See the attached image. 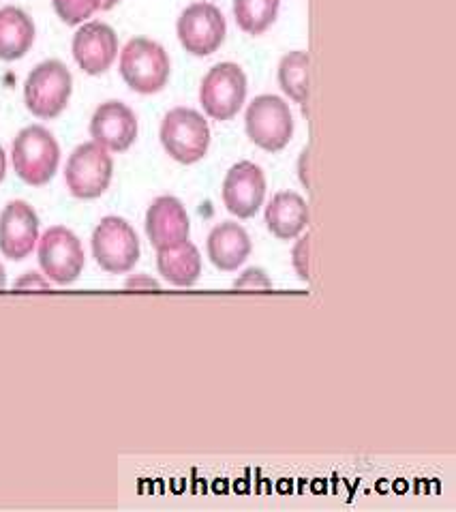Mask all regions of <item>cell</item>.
Wrapping results in <instances>:
<instances>
[{
	"label": "cell",
	"instance_id": "obj_1",
	"mask_svg": "<svg viewBox=\"0 0 456 512\" xmlns=\"http://www.w3.org/2000/svg\"><path fill=\"white\" fill-rule=\"evenodd\" d=\"M11 159L15 174L26 185L43 187L50 183L58 170L60 146L48 129L41 125H30L13 140Z\"/></svg>",
	"mask_w": 456,
	"mask_h": 512
},
{
	"label": "cell",
	"instance_id": "obj_2",
	"mask_svg": "<svg viewBox=\"0 0 456 512\" xmlns=\"http://www.w3.org/2000/svg\"><path fill=\"white\" fill-rule=\"evenodd\" d=\"M120 75L135 93H161L170 80V56L161 43L135 37L120 52Z\"/></svg>",
	"mask_w": 456,
	"mask_h": 512
},
{
	"label": "cell",
	"instance_id": "obj_3",
	"mask_svg": "<svg viewBox=\"0 0 456 512\" xmlns=\"http://www.w3.org/2000/svg\"><path fill=\"white\" fill-rule=\"evenodd\" d=\"M73 93L71 71L60 60H43L28 73L24 82V101L28 112L52 120L65 112Z\"/></svg>",
	"mask_w": 456,
	"mask_h": 512
},
{
	"label": "cell",
	"instance_id": "obj_4",
	"mask_svg": "<svg viewBox=\"0 0 456 512\" xmlns=\"http://www.w3.org/2000/svg\"><path fill=\"white\" fill-rule=\"evenodd\" d=\"M165 153L182 165L202 161L210 146V129L206 118L191 108H174L165 114L161 131Z\"/></svg>",
	"mask_w": 456,
	"mask_h": 512
},
{
	"label": "cell",
	"instance_id": "obj_5",
	"mask_svg": "<svg viewBox=\"0 0 456 512\" xmlns=\"http://www.w3.org/2000/svg\"><path fill=\"white\" fill-rule=\"evenodd\" d=\"M93 258L110 275H125L140 260V238L123 217H103L93 232Z\"/></svg>",
	"mask_w": 456,
	"mask_h": 512
},
{
	"label": "cell",
	"instance_id": "obj_6",
	"mask_svg": "<svg viewBox=\"0 0 456 512\" xmlns=\"http://www.w3.org/2000/svg\"><path fill=\"white\" fill-rule=\"evenodd\" d=\"M114 176V161L97 142H84L69 155L65 183L73 198L95 200L108 191Z\"/></svg>",
	"mask_w": 456,
	"mask_h": 512
},
{
	"label": "cell",
	"instance_id": "obj_7",
	"mask_svg": "<svg viewBox=\"0 0 456 512\" xmlns=\"http://www.w3.org/2000/svg\"><path fill=\"white\" fill-rule=\"evenodd\" d=\"M247 135L255 146L268 153H279L294 135V116L290 105L277 95L255 97L245 116Z\"/></svg>",
	"mask_w": 456,
	"mask_h": 512
},
{
	"label": "cell",
	"instance_id": "obj_8",
	"mask_svg": "<svg viewBox=\"0 0 456 512\" xmlns=\"http://www.w3.org/2000/svg\"><path fill=\"white\" fill-rule=\"evenodd\" d=\"M247 99V75L236 63H219L202 80L200 101L212 120H232Z\"/></svg>",
	"mask_w": 456,
	"mask_h": 512
},
{
	"label": "cell",
	"instance_id": "obj_9",
	"mask_svg": "<svg viewBox=\"0 0 456 512\" xmlns=\"http://www.w3.org/2000/svg\"><path fill=\"white\" fill-rule=\"evenodd\" d=\"M84 249L80 238L65 225H54L39 238V266L56 285H71L84 270Z\"/></svg>",
	"mask_w": 456,
	"mask_h": 512
},
{
	"label": "cell",
	"instance_id": "obj_10",
	"mask_svg": "<svg viewBox=\"0 0 456 512\" xmlns=\"http://www.w3.org/2000/svg\"><path fill=\"white\" fill-rule=\"evenodd\" d=\"M178 39L193 56L215 54L225 41V18L212 3H193L178 18Z\"/></svg>",
	"mask_w": 456,
	"mask_h": 512
},
{
	"label": "cell",
	"instance_id": "obj_11",
	"mask_svg": "<svg viewBox=\"0 0 456 512\" xmlns=\"http://www.w3.org/2000/svg\"><path fill=\"white\" fill-rule=\"evenodd\" d=\"M266 198V176L260 165L238 161L223 180V204L238 219H251Z\"/></svg>",
	"mask_w": 456,
	"mask_h": 512
},
{
	"label": "cell",
	"instance_id": "obj_12",
	"mask_svg": "<svg viewBox=\"0 0 456 512\" xmlns=\"http://www.w3.org/2000/svg\"><path fill=\"white\" fill-rule=\"evenodd\" d=\"M39 243V217L24 200H13L0 213V253L13 262L26 260Z\"/></svg>",
	"mask_w": 456,
	"mask_h": 512
},
{
	"label": "cell",
	"instance_id": "obj_13",
	"mask_svg": "<svg viewBox=\"0 0 456 512\" xmlns=\"http://www.w3.org/2000/svg\"><path fill=\"white\" fill-rule=\"evenodd\" d=\"M73 58L88 75H101L108 71L118 54L116 30L105 22H86L73 35Z\"/></svg>",
	"mask_w": 456,
	"mask_h": 512
},
{
	"label": "cell",
	"instance_id": "obj_14",
	"mask_svg": "<svg viewBox=\"0 0 456 512\" xmlns=\"http://www.w3.org/2000/svg\"><path fill=\"white\" fill-rule=\"evenodd\" d=\"M93 142L112 153H125L138 140V118L123 101H105L90 118Z\"/></svg>",
	"mask_w": 456,
	"mask_h": 512
},
{
	"label": "cell",
	"instance_id": "obj_15",
	"mask_svg": "<svg viewBox=\"0 0 456 512\" xmlns=\"http://www.w3.org/2000/svg\"><path fill=\"white\" fill-rule=\"evenodd\" d=\"M146 236L157 251L170 249L189 240V215L185 206L174 195H161L148 206Z\"/></svg>",
	"mask_w": 456,
	"mask_h": 512
},
{
	"label": "cell",
	"instance_id": "obj_16",
	"mask_svg": "<svg viewBox=\"0 0 456 512\" xmlns=\"http://www.w3.org/2000/svg\"><path fill=\"white\" fill-rule=\"evenodd\" d=\"M206 249L212 266L223 270V273H234L236 268L247 262L253 245L242 225L234 221H223L208 234Z\"/></svg>",
	"mask_w": 456,
	"mask_h": 512
},
{
	"label": "cell",
	"instance_id": "obj_17",
	"mask_svg": "<svg viewBox=\"0 0 456 512\" xmlns=\"http://www.w3.org/2000/svg\"><path fill=\"white\" fill-rule=\"evenodd\" d=\"M309 225V204L296 191H281L266 206V228L279 240L298 238Z\"/></svg>",
	"mask_w": 456,
	"mask_h": 512
},
{
	"label": "cell",
	"instance_id": "obj_18",
	"mask_svg": "<svg viewBox=\"0 0 456 512\" xmlns=\"http://www.w3.org/2000/svg\"><path fill=\"white\" fill-rule=\"evenodd\" d=\"M35 43V22L20 7L0 9V60L13 63L24 58Z\"/></svg>",
	"mask_w": 456,
	"mask_h": 512
},
{
	"label": "cell",
	"instance_id": "obj_19",
	"mask_svg": "<svg viewBox=\"0 0 456 512\" xmlns=\"http://www.w3.org/2000/svg\"><path fill=\"white\" fill-rule=\"evenodd\" d=\"M157 268L167 283L191 288L202 275V255L189 240L170 249L157 251Z\"/></svg>",
	"mask_w": 456,
	"mask_h": 512
},
{
	"label": "cell",
	"instance_id": "obj_20",
	"mask_svg": "<svg viewBox=\"0 0 456 512\" xmlns=\"http://www.w3.org/2000/svg\"><path fill=\"white\" fill-rule=\"evenodd\" d=\"M279 84L283 93L302 108L309 101V54L304 50L287 52L279 63Z\"/></svg>",
	"mask_w": 456,
	"mask_h": 512
},
{
	"label": "cell",
	"instance_id": "obj_21",
	"mask_svg": "<svg viewBox=\"0 0 456 512\" xmlns=\"http://www.w3.org/2000/svg\"><path fill=\"white\" fill-rule=\"evenodd\" d=\"M279 0H234V18L240 30L262 35L277 20Z\"/></svg>",
	"mask_w": 456,
	"mask_h": 512
},
{
	"label": "cell",
	"instance_id": "obj_22",
	"mask_svg": "<svg viewBox=\"0 0 456 512\" xmlns=\"http://www.w3.org/2000/svg\"><path fill=\"white\" fill-rule=\"evenodd\" d=\"M52 5L58 18L69 26H78L99 11V0H52Z\"/></svg>",
	"mask_w": 456,
	"mask_h": 512
},
{
	"label": "cell",
	"instance_id": "obj_23",
	"mask_svg": "<svg viewBox=\"0 0 456 512\" xmlns=\"http://www.w3.org/2000/svg\"><path fill=\"white\" fill-rule=\"evenodd\" d=\"M234 288L236 290H270L272 279L262 268H249L234 281Z\"/></svg>",
	"mask_w": 456,
	"mask_h": 512
},
{
	"label": "cell",
	"instance_id": "obj_24",
	"mask_svg": "<svg viewBox=\"0 0 456 512\" xmlns=\"http://www.w3.org/2000/svg\"><path fill=\"white\" fill-rule=\"evenodd\" d=\"M309 249H311V234H304L292 251V264L296 268L298 279L302 281H309Z\"/></svg>",
	"mask_w": 456,
	"mask_h": 512
},
{
	"label": "cell",
	"instance_id": "obj_25",
	"mask_svg": "<svg viewBox=\"0 0 456 512\" xmlns=\"http://www.w3.org/2000/svg\"><path fill=\"white\" fill-rule=\"evenodd\" d=\"M15 290H50V281L37 273H26L13 283Z\"/></svg>",
	"mask_w": 456,
	"mask_h": 512
},
{
	"label": "cell",
	"instance_id": "obj_26",
	"mask_svg": "<svg viewBox=\"0 0 456 512\" xmlns=\"http://www.w3.org/2000/svg\"><path fill=\"white\" fill-rule=\"evenodd\" d=\"M127 290H159L161 283L157 279H150L146 275H138V277H131L125 283Z\"/></svg>",
	"mask_w": 456,
	"mask_h": 512
},
{
	"label": "cell",
	"instance_id": "obj_27",
	"mask_svg": "<svg viewBox=\"0 0 456 512\" xmlns=\"http://www.w3.org/2000/svg\"><path fill=\"white\" fill-rule=\"evenodd\" d=\"M309 148H304L300 153V161H298V176H300V183L304 185V189H309L311 183H309Z\"/></svg>",
	"mask_w": 456,
	"mask_h": 512
},
{
	"label": "cell",
	"instance_id": "obj_28",
	"mask_svg": "<svg viewBox=\"0 0 456 512\" xmlns=\"http://www.w3.org/2000/svg\"><path fill=\"white\" fill-rule=\"evenodd\" d=\"M5 174H7V157H5L3 146H0V183H3Z\"/></svg>",
	"mask_w": 456,
	"mask_h": 512
},
{
	"label": "cell",
	"instance_id": "obj_29",
	"mask_svg": "<svg viewBox=\"0 0 456 512\" xmlns=\"http://www.w3.org/2000/svg\"><path fill=\"white\" fill-rule=\"evenodd\" d=\"M118 3H120V0H99V9H101V11H110V9H114Z\"/></svg>",
	"mask_w": 456,
	"mask_h": 512
},
{
	"label": "cell",
	"instance_id": "obj_30",
	"mask_svg": "<svg viewBox=\"0 0 456 512\" xmlns=\"http://www.w3.org/2000/svg\"><path fill=\"white\" fill-rule=\"evenodd\" d=\"M7 288V275H5V266L0 264V290Z\"/></svg>",
	"mask_w": 456,
	"mask_h": 512
}]
</instances>
